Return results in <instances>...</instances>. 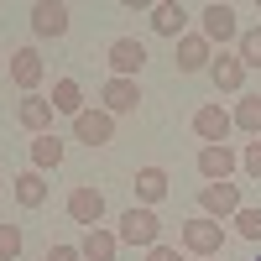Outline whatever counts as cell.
<instances>
[{
	"label": "cell",
	"mask_w": 261,
	"mask_h": 261,
	"mask_svg": "<svg viewBox=\"0 0 261 261\" xmlns=\"http://www.w3.org/2000/svg\"><path fill=\"white\" fill-rule=\"evenodd\" d=\"M235 167H241V157H235L230 146H204L199 151V178L204 183H230Z\"/></svg>",
	"instance_id": "4fadbf2b"
},
{
	"label": "cell",
	"mask_w": 261,
	"mask_h": 261,
	"mask_svg": "<svg viewBox=\"0 0 261 261\" xmlns=\"http://www.w3.org/2000/svg\"><path fill=\"white\" fill-rule=\"evenodd\" d=\"M0 183H6V172H0Z\"/></svg>",
	"instance_id": "f546056e"
},
{
	"label": "cell",
	"mask_w": 261,
	"mask_h": 261,
	"mask_svg": "<svg viewBox=\"0 0 261 261\" xmlns=\"http://www.w3.org/2000/svg\"><path fill=\"white\" fill-rule=\"evenodd\" d=\"M256 261H261V256H256Z\"/></svg>",
	"instance_id": "4dcf8cb0"
},
{
	"label": "cell",
	"mask_w": 261,
	"mask_h": 261,
	"mask_svg": "<svg viewBox=\"0 0 261 261\" xmlns=\"http://www.w3.org/2000/svg\"><path fill=\"white\" fill-rule=\"evenodd\" d=\"M241 167H246V172H251V178L261 183V136H256V141H251V146L241 151Z\"/></svg>",
	"instance_id": "484cf974"
},
{
	"label": "cell",
	"mask_w": 261,
	"mask_h": 261,
	"mask_svg": "<svg viewBox=\"0 0 261 261\" xmlns=\"http://www.w3.org/2000/svg\"><path fill=\"white\" fill-rule=\"evenodd\" d=\"M230 130H235V120H230V110H220V105H204V110L193 115V136L204 146H225Z\"/></svg>",
	"instance_id": "30bf717a"
},
{
	"label": "cell",
	"mask_w": 261,
	"mask_h": 261,
	"mask_svg": "<svg viewBox=\"0 0 261 261\" xmlns=\"http://www.w3.org/2000/svg\"><path fill=\"white\" fill-rule=\"evenodd\" d=\"M146 261H183V256L172 251V246H151V251H146Z\"/></svg>",
	"instance_id": "83f0119b"
},
{
	"label": "cell",
	"mask_w": 261,
	"mask_h": 261,
	"mask_svg": "<svg viewBox=\"0 0 261 261\" xmlns=\"http://www.w3.org/2000/svg\"><path fill=\"white\" fill-rule=\"evenodd\" d=\"M209 63H214V47L204 42V32L178 37V73H209Z\"/></svg>",
	"instance_id": "7c38bea8"
},
{
	"label": "cell",
	"mask_w": 261,
	"mask_h": 261,
	"mask_svg": "<svg viewBox=\"0 0 261 261\" xmlns=\"http://www.w3.org/2000/svg\"><path fill=\"white\" fill-rule=\"evenodd\" d=\"M53 99H42V94H21V105H16V120L32 130V136H53Z\"/></svg>",
	"instance_id": "8fae6325"
},
{
	"label": "cell",
	"mask_w": 261,
	"mask_h": 261,
	"mask_svg": "<svg viewBox=\"0 0 261 261\" xmlns=\"http://www.w3.org/2000/svg\"><path fill=\"white\" fill-rule=\"evenodd\" d=\"M241 130H251V136H261V94H246L241 105H235V115H230Z\"/></svg>",
	"instance_id": "7402d4cb"
},
{
	"label": "cell",
	"mask_w": 261,
	"mask_h": 261,
	"mask_svg": "<svg viewBox=\"0 0 261 261\" xmlns=\"http://www.w3.org/2000/svg\"><path fill=\"white\" fill-rule=\"evenodd\" d=\"M32 32L37 37H63L68 32V6L63 0H37L32 6Z\"/></svg>",
	"instance_id": "9a60e30c"
},
{
	"label": "cell",
	"mask_w": 261,
	"mask_h": 261,
	"mask_svg": "<svg viewBox=\"0 0 261 261\" xmlns=\"http://www.w3.org/2000/svg\"><path fill=\"white\" fill-rule=\"evenodd\" d=\"M99 99H105V110H110V115H130V110H136V105H141V84L136 79H105L99 84Z\"/></svg>",
	"instance_id": "ba28073f"
},
{
	"label": "cell",
	"mask_w": 261,
	"mask_h": 261,
	"mask_svg": "<svg viewBox=\"0 0 261 261\" xmlns=\"http://www.w3.org/2000/svg\"><path fill=\"white\" fill-rule=\"evenodd\" d=\"M21 225H11V220H0V261H16L21 256Z\"/></svg>",
	"instance_id": "d4e9b609"
},
{
	"label": "cell",
	"mask_w": 261,
	"mask_h": 261,
	"mask_svg": "<svg viewBox=\"0 0 261 261\" xmlns=\"http://www.w3.org/2000/svg\"><path fill=\"white\" fill-rule=\"evenodd\" d=\"M120 246H141V251L162 246V220H157V209L130 204V209L120 214Z\"/></svg>",
	"instance_id": "6da1fadb"
},
{
	"label": "cell",
	"mask_w": 261,
	"mask_h": 261,
	"mask_svg": "<svg viewBox=\"0 0 261 261\" xmlns=\"http://www.w3.org/2000/svg\"><path fill=\"white\" fill-rule=\"evenodd\" d=\"M235 235H241V241H261V209H235Z\"/></svg>",
	"instance_id": "cb8c5ba5"
},
{
	"label": "cell",
	"mask_w": 261,
	"mask_h": 261,
	"mask_svg": "<svg viewBox=\"0 0 261 261\" xmlns=\"http://www.w3.org/2000/svg\"><path fill=\"white\" fill-rule=\"evenodd\" d=\"M42 73H47V63H42L37 47H16V53H11V84H16L21 94H37Z\"/></svg>",
	"instance_id": "52a82bcc"
},
{
	"label": "cell",
	"mask_w": 261,
	"mask_h": 261,
	"mask_svg": "<svg viewBox=\"0 0 261 261\" xmlns=\"http://www.w3.org/2000/svg\"><path fill=\"white\" fill-rule=\"evenodd\" d=\"M136 199H141V209H151V204L167 199V172L162 167H141L136 172Z\"/></svg>",
	"instance_id": "d6986e66"
},
{
	"label": "cell",
	"mask_w": 261,
	"mask_h": 261,
	"mask_svg": "<svg viewBox=\"0 0 261 261\" xmlns=\"http://www.w3.org/2000/svg\"><path fill=\"white\" fill-rule=\"evenodd\" d=\"M47 261H84V251H79V246H53Z\"/></svg>",
	"instance_id": "4316f807"
},
{
	"label": "cell",
	"mask_w": 261,
	"mask_h": 261,
	"mask_svg": "<svg viewBox=\"0 0 261 261\" xmlns=\"http://www.w3.org/2000/svg\"><path fill=\"white\" fill-rule=\"evenodd\" d=\"M183 251H193V256H220L225 251V225L209 220V214L183 220Z\"/></svg>",
	"instance_id": "7a4b0ae2"
},
{
	"label": "cell",
	"mask_w": 261,
	"mask_h": 261,
	"mask_svg": "<svg viewBox=\"0 0 261 261\" xmlns=\"http://www.w3.org/2000/svg\"><path fill=\"white\" fill-rule=\"evenodd\" d=\"M199 209L209 220H235V209H241V183H204L199 188Z\"/></svg>",
	"instance_id": "277c9868"
},
{
	"label": "cell",
	"mask_w": 261,
	"mask_h": 261,
	"mask_svg": "<svg viewBox=\"0 0 261 261\" xmlns=\"http://www.w3.org/2000/svg\"><path fill=\"white\" fill-rule=\"evenodd\" d=\"M235 58H241L246 68H261V27H256V32H241V42H235Z\"/></svg>",
	"instance_id": "603a6c76"
},
{
	"label": "cell",
	"mask_w": 261,
	"mask_h": 261,
	"mask_svg": "<svg viewBox=\"0 0 261 261\" xmlns=\"http://www.w3.org/2000/svg\"><path fill=\"white\" fill-rule=\"evenodd\" d=\"M11 193H16L21 209H42V204H47V178H42L37 167H27V172H16V178H11Z\"/></svg>",
	"instance_id": "2e32d148"
},
{
	"label": "cell",
	"mask_w": 261,
	"mask_h": 261,
	"mask_svg": "<svg viewBox=\"0 0 261 261\" xmlns=\"http://www.w3.org/2000/svg\"><path fill=\"white\" fill-rule=\"evenodd\" d=\"M209 79H214V89H220V94H241V84H246V63L235 58V53H214Z\"/></svg>",
	"instance_id": "5bb4252c"
},
{
	"label": "cell",
	"mask_w": 261,
	"mask_h": 261,
	"mask_svg": "<svg viewBox=\"0 0 261 261\" xmlns=\"http://www.w3.org/2000/svg\"><path fill=\"white\" fill-rule=\"evenodd\" d=\"M193 261H220V256H193Z\"/></svg>",
	"instance_id": "f1b7e54d"
},
{
	"label": "cell",
	"mask_w": 261,
	"mask_h": 261,
	"mask_svg": "<svg viewBox=\"0 0 261 261\" xmlns=\"http://www.w3.org/2000/svg\"><path fill=\"white\" fill-rule=\"evenodd\" d=\"M73 136L84 141V146H110L115 141V115L105 110H84V115H73Z\"/></svg>",
	"instance_id": "5b68a950"
},
{
	"label": "cell",
	"mask_w": 261,
	"mask_h": 261,
	"mask_svg": "<svg viewBox=\"0 0 261 261\" xmlns=\"http://www.w3.org/2000/svg\"><path fill=\"white\" fill-rule=\"evenodd\" d=\"M183 27H188V11L178 6V0L151 6V32H157V37H183Z\"/></svg>",
	"instance_id": "ac0fdd59"
},
{
	"label": "cell",
	"mask_w": 261,
	"mask_h": 261,
	"mask_svg": "<svg viewBox=\"0 0 261 261\" xmlns=\"http://www.w3.org/2000/svg\"><path fill=\"white\" fill-rule=\"evenodd\" d=\"M105 58H110V68H115V79H136L141 68H146V47L136 37H115L110 47H105Z\"/></svg>",
	"instance_id": "8992f818"
},
{
	"label": "cell",
	"mask_w": 261,
	"mask_h": 261,
	"mask_svg": "<svg viewBox=\"0 0 261 261\" xmlns=\"http://www.w3.org/2000/svg\"><path fill=\"white\" fill-rule=\"evenodd\" d=\"M79 251H84V261H115V251H120V235H110L105 225H94V230H84Z\"/></svg>",
	"instance_id": "e0dca14e"
},
{
	"label": "cell",
	"mask_w": 261,
	"mask_h": 261,
	"mask_svg": "<svg viewBox=\"0 0 261 261\" xmlns=\"http://www.w3.org/2000/svg\"><path fill=\"white\" fill-rule=\"evenodd\" d=\"M199 21H204V42L214 47V42H241V27H235V6H225V0H209V6L199 11Z\"/></svg>",
	"instance_id": "3957f363"
},
{
	"label": "cell",
	"mask_w": 261,
	"mask_h": 261,
	"mask_svg": "<svg viewBox=\"0 0 261 261\" xmlns=\"http://www.w3.org/2000/svg\"><path fill=\"white\" fill-rule=\"evenodd\" d=\"M53 110L68 115V120L84 115V89H79V79H58V84H53Z\"/></svg>",
	"instance_id": "ffe728a7"
},
{
	"label": "cell",
	"mask_w": 261,
	"mask_h": 261,
	"mask_svg": "<svg viewBox=\"0 0 261 261\" xmlns=\"http://www.w3.org/2000/svg\"><path fill=\"white\" fill-rule=\"evenodd\" d=\"M68 220H73V225H84V230H94V225L105 220V193H99V188H89V183L73 188V193H68Z\"/></svg>",
	"instance_id": "9c48e42d"
},
{
	"label": "cell",
	"mask_w": 261,
	"mask_h": 261,
	"mask_svg": "<svg viewBox=\"0 0 261 261\" xmlns=\"http://www.w3.org/2000/svg\"><path fill=\"white\" fill-rule=\"evenodd\" d=\"M58 162H63V136H58V130H53V136H37V141H32V167L47 172V167H58Z\"/></svg>",
	"instance_id": "44dd1931"
}]
</instances>
